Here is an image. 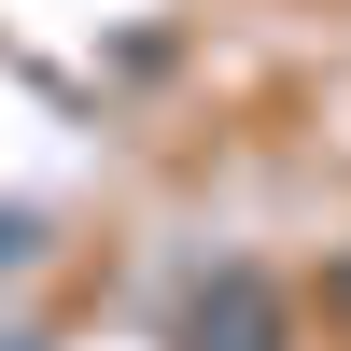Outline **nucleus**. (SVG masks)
Listing matches in <instances>:
<instances>
[{
    "mask_svg": "<svg viewBox=\"0 0 351 351\" xmlns=\"http://www.w3.org/2000/svg\"><path fill=\"white\" fill-rule=\"evenodd\" d=\"M183 351H281V295H267L253 267H225L211 295L183 309Z\"/></svg>",
    "mask_w": 351,
    "mask_h": 351,
    "instance_id": "f257e3e1",
    "label": "nucleus"
},
{
    "mask_svg": "<svg viewBox=\"0 0 351 351\" xmlns=\"http://www.w3.org/2000/svg\"><path fill=\"white\" fill-rule=\"evenodd\" d=\"M28 253H43V239H28V211H0V267H28Z\"/></svg>",
    "mask_w": 351,
    "mask_h": 351,
    "instance_id": "f03ea898",
    "label": "nucleus"
}]
</instances>
